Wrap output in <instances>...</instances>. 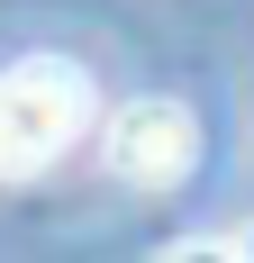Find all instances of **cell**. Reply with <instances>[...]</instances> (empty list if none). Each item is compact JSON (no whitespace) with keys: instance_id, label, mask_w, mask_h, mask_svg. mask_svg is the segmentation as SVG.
I'll use <instances>...</instances> for the list:
<instances>
[{"instance_id":"obj_1","label":"cell","mask_w":254,"mask_h":263,"mask_svg":"<svg viewBox=\"0 0 254 263\" xmlns=\"http://www.w3.org/2000/svg\"><path fill=\"white\" fill-rule=\"evenodd\" d=\"M91 73L73 54H19L0 64V182H37L91 136Z\"/></svg>"},{"instance_id":"obj_2","label":"cell","mask_w":254,"mask_h":263,"mask_svg":"<svg viewBox=\"0 0 254 263\" xmlns=\"http://www.w3.org/2000/svg\"><path fill=\"white\" fill-rule=\"evenodd\" d=\"M100 163L118 173L127 191H173V182H191V173H200V118H191V100L146 91V100L109 109Z\"/></svg>"}]
</instances>
